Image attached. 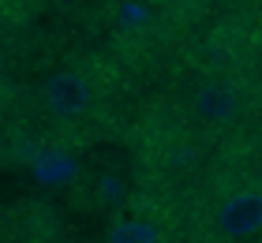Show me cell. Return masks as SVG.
Wrapping results in <instances>:
<instances>
[{
  "instance_id": "cell-5",
  "label": "cell",
  "mask_w": 262,
  "mask_h": 243,
  "mask_svg": "<svg viewBox=\"0 0 262 243\" xmlns=\"http://www.w3.org/2000/svg\"><path fill=\"white\" fill-rule=\"evenodd\" d=\"M251 15H255V27L262 30V0H251Z\"/></svg>"
},
{
  "instance_id": "cell-3",
  "label": "cell",
  "mask_w": 262,
  "mask_h": 243,
  "mask_svg": "<svg viewBox=\"0 0 262 243\" xmlns=\"http://www.w3.org/2000/svg\"><path fill=\"white\" fill-rule=\"evenodd\" d=\"M34 108L49 127H79L105 108V86L86 68H60L34 90Z\"/></svg>"
},
{
  "instance_id": "cell-6",
  "label": "cell",
  "mask_w": 262,
  "mask_h": 243,
  "mask_svg": "<svg viewBox=\"0 0 262 243\" xmlns=\"http://www.w3.org/2000/svg\"><path fill=\"white\" fill-rule=\"evenodd\" d=\"M258 243H262V239H258Z\"/></svg>"
},
{
  "instance_id": "cell-4",
  "label": "cell",
  "mask_w": 262,
  "mask_h": 243,
  "mask_svg": "<svg viewBox=\"0 0 262 243\" xmlns=\"http://www.w3.org/2000/svg\"><path fill=\"white\" fill-rule=\"evenodd\" d=\"M11 101V90H8V82H4V71H0V108H4Z\"/></svg>"
},
{
  "instance_id": "cell-2",
  "label": "cell",
  "mask_w": 262,
  "mask_h": 243,
  "mask_svg": "<svg viewBox=\"0 0 262 243\" xmlns=\"http://www.w3.org/2000/svg\"><path fill=\"white\" fill-rule=\"evenodd\" d=\"M258 82L240 68H210L180 94V124L217 142L258 113Z\"/></svg>"
},
{
  "instance_id": "cell-1",
  "label": "cell",
  "mask_w": 262,
  "mask_h": 243,
  "mask_svg": "<svg viewBox=\"0 0 262 243\" xmlns=\"http://www.w3.org/2000/svg\"><path fill=\"white\" fill-rule=\"evenodd\" d=\"M262 172H225L202 184L187 206V243H258Z\"/></svg>"
}]
</instances>
